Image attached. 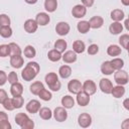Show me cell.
Instances as JSON below:
<instances>
[{
	"label": "cell",
	"instance_id": "cell-12",
	"mask_svg": "<svg viewBox=\"0 0 129 129\" xmlns=\"http://www.w3.org/2000/svg\"><path fill=\"white\" fill-rule=\"evenodd\" d=\"M35 21H36V23H37L38 25H40V26H45V25H47V24L49 23L50 18H49V16H48L47 13H45V12H40V13H37V15H36V17H35Z\"/></svg>",
	"mask_w": 129,
	"mask_h": 129
},
{
	"label": "cell",
	"instance_id": "cell-33",
	"mask_svg": "<svg viewBox=\"0 0 129 129\" xmlns=\"http://www.w3.org/2000/svg\"><path fill=\"white\" fill-rule=\"evenodd\" d=\"M67 46H68L67 41L63 40V39H57V40L54 42V48H55L56 50H58L60 53H61V52H64V50L67 49Z\"/></svg>",
	"mask_w": 129,
	"mask_h": 129
},
{
	"label": "cell",
	"instance_id": "cell-24",
	"mask_svg": "<svg viewBox=\"0 0 129 129\" xmlns=\"http://www.w3.org/2000/svg\"><path fill=\"white\" fill-rule=\"evenodd\" d=\"M111 94H112V96L114 98H121L125 94V88L123 86H121V85H117L116 87L112 88Z\"/></svg>",
	"mask_w": 129,
	"mask_h": 129
},
{
	"label": "cell",
	"instance_id": "cell-49",
	"mask_svg": "<svg viewBox=\"0 0 129 129\" xmlns=\"http://www.w3.org/2000/svg\"><path fill=\"white\" fill-rule=\"evenodd\" d=\"M7 97H8V96H7V93H6L3 89H0V104H2L3 101H4Z\"/></svg>",
	"mask_w": 129,
	"mask_h": 129
},
{
	"label": "cell",
	"instance_id": "cell-21",
	"mask_svg": "<svg viewBox=\"0 0 129 129\" xmlns=\"http://www.w3.org/2000/svg\"><path fill=\"white\" fill-rule=\"evenodd\" d=\"M122 30H123V25L118 21H114L109 26V31L112 34H119L122 32Z\"/></svg>",
	"mask_w": 129,
	"mask_h": 129
},
{
	"label": "cell",
	"instance_id": "cell-22",
	"mask_svg": "<svg viewBox=\"0 0 129 129\" xmlns=\"http://www.w3.org/2000/svg\"><path fill=\"white\" fill-rule=\"evenodd\" d=\"M61 105L66 109H71V108H73L75 106V100L73 99V97H71L69 95L63 96L61 98Z\"/></svg>",
	"mask_w": 129,
	"mask_h": 129
},
{
	"label": "cell",
	"instance_id": "cell-18",
	"mask_svg": "<svg viewBox=\"0 0 129 129\" xmlns=\"http://www.w3.org/2000/svg\"><path fill=\"white\" fill-rule=\"evenodd\" d=\"M10 93L13 97H16V96H20L22 93H23V87L20 83H14L11 85L10 87Z\"/></svg>",
	"mask_w": 129,
	"mask_h": 129
},
{
	"label": "cell",
	"instance_id": "cell-4",
	"mask_svg": "<svg viewBox=\"0 0 129 129\" xmlns=\"http://www.w3.org/2000/svg\"><path fill=\"white\" fill-rule=\"evenodd\" d=\"M53 117L57 122H63L68 118V112L64 107H56L53 111Z\"/></svg>",
	"mask_w": 129,
	"mask_h": 129
},
{
	"label": "cell",
	"instance_id": "cell-51",
	"mask_svg": "<svg viewBox=\"0 0 129 129\" xmlns=\"http://www.w3.org/2000/svg\"><path fill=\"white\" fill-rule=\"evenodd\" d=\"M4 120H8V115L5 112L0 111V122L1 121H4Z\"/></svg>",
	"mask_w": 129,
	"mask_h": 129
},
{
	"label": "cell",
	"instance_id": "cell-36",
	"mask_svg": "<svg viewBox=\"0 0 129 129\" xmlns=\"http://www.w3.org/2000/svg\"><path fill=\"white\" fill-rule=\"evenodd\" d=\"M112 67L114 70H121L123 67H124V60L122 58H119V57H116V58H113L112 60H110Z\"/></svg>",
	"mask_w": 129,
	"mask_h": 129
},
{
	"label": "cell",
	"instance_id": "cell-34",
	"mask_svg": "<svg viewBox=\"0 0 129 129\" xmlns=\"http://www.w3.org/2000/svg\"><path fill=\"white\" fill-rule=\"evenodd\" d=\"M0 35L3 38H9L12 35V29L9 26H0Z\"/></svg>",
	"mask_w": 129,
	"mask_h": 129
},
{
	"label": "cell",
	"instance_id": "cell-1",
	"mask_svg": "<svg viewBox=\"0 0 129 129\" xmlns=\"http://www.w3.org/2000/svg\"><path fill=\"white\" fill-rule=\"evenodd\" d=\"M39 70H40V67L36 61H29L25 66V68L22 70L21 77H22V79L24 81L30 82L37 76Z\"/></svg>",
	"mask_w": 129,
	"mask_h": 129
},
{
	"label": "cell",
	"instance_id": "cell-44",
	"mask_svg": "<svg viewBox=\"0 0 129 129\" xmlns=\"http://www.w3.org/2000/svg\"><path fill=\"white\" fill-rule=\"evenodd\" d=\"M7 80H8V82L12 85V84L18 82V76H17V74H16L15 72H10L9 75H8V77H7Z\"/></svg>",
	"mask_w": 129,
	"mask_h": 129
},
{
	"label": "cell",
	"instance_id": "cell-10",
	"mask_svg": "<svg viewBox=\"0 0 129 129\" xmlns=\"http://www.w3.org/2000/svg\"><path fill=\"white\" fill-rule=\"evenodd\" d=\"M55 32L58 35H60V36L67 35L70 32V25H69V23H67L64 21L58 22L56 24V26H55Z\"/></svg>",
	"mask_w": 129,
	"mask_h": 129
},
{
	"label": "cell",
	"instance_id": "cell-56",
	"mask_svg": "<svg viewBox=\"0 0 129 129\" xmlns=\"http://www.w3.org/2000/svg\"><path fill=\"white\" fill-rule=\"evenodd\" d=\"M125 27H126V29H127V30H129V26H128V19H126V20H125Z\"/></svg>",
	"mask_w": 129,
	"mask_h": 129
},
{
	"label": "cell",
	"instance_id": "cell-11",
	"mask_svg": "<svg viewBox=\"0 0 129 129\" xmlns=\"http://www.w3.org/2000/svg\"><path fill=\"white\" fill-rule=\"evenodd\" d=\"M77 102L80 106L85 107L90 103V95H88L86 92L81 91L77 94Z\"/></svg>",
	"mask_w": 129,
	"mask_h": 129
},
{
	"label": "cell",
	"instance_id": "cell-3",
	"mask_svg": "<svg viewBox=\"0 0 129 129\" xmlns=\"http://www.w3.org/2000/svg\"><path fill=\"white\" fill-rule=\"evenodd\" d=\"M114 80L115 82L117 83V85H121V86H124L128 83V73L126 71H123L122 69L121 70H118L115 74H114Z\"/></svg>",
	"mask_w": 129,
	"mask_h": 129
},
{
	"label": "cell",
	"instance_id": "cell-27",
	"mask_svg": "<svg viewBox=\"0 0 129 129\" xmlns=\"http://www.w3.org/2000/svg\"><path fill=\"white\" fill-rule=\"evenodd\" d=\"M44 88L43 84L41 82H34L30 85L29 87V90H30V93H32L33 95H38L39 92Z\"/></svg>",
	"mask_w": 129,
	"mask_h": 129
},
{
	"label": "cell",
	"instance_id": "cell-47",
	"mask_svg": "<svg viewBox=\"0 0 129 129\" xmlns=\"http://www.w3.org/2000/svg\"><path fill=\"white\" fill-rule=\"evenodd\" d=\"M11 127L12 126L8 120H4L0 122V129H11Z\"/></svg>",
	"mask_w": 129,
	"mask_h": 129
},
{
	"label": "cell",
	"instance_id": "cell-41",
	"mask_svg": "<svg viewBox=\"0 0 129 129\" xmlns=\"http://www.w3.org/2000/svg\"><path fill=\"white\" fill-rule=\"evenodd\" d=\"M10 54V48L8 44H1L0 45V56L6 57Z\"/></svg>",
	"mask_w": 129,
	"mask_h": 129
},
{
	"label": "cell",
	"instance_id": "cell-48",
	"mask_svg": "<svg viewBox=\"0 0 129 129\" xmlns=\"http://www.w3.org/2000/svg\"><path fill=\"white\" fill-rule=\"evenodd\" d=\"M6 82H7V75L5 74V72L0 71V86L5 85Z\"/></svg>",
	"mask_w": 129,
	"mask_h": 129
},
{
	"label": "cell",
	"instance_id": "cell-43",
	"mask_svg": "<svg viewBox=\"0 0 129 129\" xmlns=\"http://www.w3.org/2000/svg\"><path fill=\"white\" fill-rule=\"evenodd\" d=\"M10 18L6 14H0V26H9Z\"/></svg>",
	"mask_w": 129,
	"mask_h": 129
},
{
	"label": "cell",
	"instance_id": "cell-53",
	"mask_svg": "<svg viewBox=\"0 0 129 129\" xmlns=\"http://www.w3.org/2000/svg\"><path fill=\"white\" fill-rule=\"evenodd\" d=\"M123 106H124V108H125L126 110H129V99H128V98L124 100V102H123Z\"/></svg>",
	"mask_w": 129,
	"mask_h": 129
},
{
	"label": "cell",
	"instance_id": "cell-30",
	"mask_svg": "<svg viewBox=\"0 0 129 129\" xmlns=\"http://www.w3.org/2000/svg\"><path fill=\"white\" fill-rule=\"evenodd\" d=\"M47 57L50 61H58L61 58V53L54 48L47 52Z\"/></svg>",
	"mask_w": 129,
	"mask_h": 129
},
{
	"label": "cell",
	"instance_id": "cell-23",
	"mask_svg": "<svg viewBox=\"0 0 129 129\" xmlns=\"http://www.w3.org/2000/svg\"><path fill=\"white\" fill-rule=\"evenodd\" d=\"M124 17H125V14H124L123 10H121V9H114L111 12V19L113 21L120 22L122 19H124Z\"/></svg>",
	"mask_w": 129,
	"mask_h": 129
},
{
	"label": "cell",
	"instance_id": "cell-6",
	"mask_svg": "<svg viewBox=\"0 0 129 129\" xmlns=\"http://www.w3.org/2000/svg\"><path fill=\"white\" fill-rule=\"evenodd\" d=\"M99 88H100V90L103 93H105V94H111V91H112V88H113V84H112V82L109 79L103 78V79L100 80Z\"/></svg>",
	"mask_w": 129,
	"mask_h": 129
},
{
	"label": "cell",
	"instance_id": "cell-15",
	"mask_svg": "<svg viewBox=\"0 0 129 129\" xmlns=\"http://www.w3.org/2000/svg\"><path fill=\"white\" fill-rule=\"evenodd\" d=\"M37 27H38V24L36 23V21L34 19H27L24 22V29L28 33L35 32L37 30Z\"/></svg>",
	"mask_w": 129,
	"mask_h": 129
},
{
	"label": "cell",
	"instance_id": "cell-39",
	"mask_svg": "<svg viewBox=\"0 0 129 129\" xmlns=\"http://www.w3.org/2000/svg\"><path fill=\"white\" fill-rule=\"evenodd\" d=\"M38 96H39V98H40L41 100H43V101H49V100H51V98H52L51 93H50L48 90L44 89V88L39 92Z\"/></svg>",
	"mask_w": 129,
	"mask_h": 129
},
{
	"label": "cell",
	"instance_id": "cell-8",
	"mask_svg": "<svg viewBox=\"0 0 129 129\" xmlns=\"http://www.w3.org/2000/svg\"><path fill=\"white\" fill-rule=\"evenodd\" d=\"M87 13V7H85L83 4L75 5L72 9V14L76 18H83Z\"/></svg>",
	"mask_w": 129,
	"mask_h": 129
},
{
	"label": "cell",
	"instance_id": "cell-54",
	"mask_svg": "<svg viewBox=\"0 0 129 129\" xmlns=\"http://www.w3.org/2000/svg\"><path fill=\"white\" fill-rule=\"evenodd\" d=\"M26 3H28V4H35L36 2H37V0H24Z\"/></svg>",
	"mask_w": 129,
	"mask_h": 129
},
{
	"label": "cell",
	"instance_id": "cell-25",
	"mask_svg": "<svg viewBox=\"0 0 129 129\" xmlns=\"http://www.w3.org/2000/svg\"><path fill=\"white\" fill-rule=\"evenodd\" d=\"M38 114H39V117L43 120H49L51 117H52V112L49 108L47 107H43V108H40L39 111H38Z\"/></svg>",
	"mask_w": 129,
	"mask_h": 129
},
{
	"label": "cell",
	"instance_id": "cell-20",
	"mask_svg": "<svg viewBox=\"0 0 129 129\" xmlns=\"http://www.w3.org/2000/svg\"><path fill=\"white\" fill-rule=\"evenodd\" d=\"M121 52H122L121 47L119 45H116V44H111L107 48V53L110 56H118L121 54Z\"/></svg>",
	"mask_w": 129,
	"mask_h": 129
},
{
	"label": "cell",
	"instance_id": "cell-55",
	"mask_svg": "<svg viewBox=\"0 0 129 129\" xmlns=\"http://www.w3.org/2000/svg\"><path fill=\"white\" fill-rule=\"evenodd\" d=\"M121 2H122V4L124 6H128L129 5V0H121Z\"/></svg>",
	"mask_w": 129,
	"mask_h": 129
},
{
	"label": "cell",
	"instance_id": "cell-40",
	"mask_svg": "<svg viewBox=\"0 0 129 129\" xmlns=\"http://www.w3.org/2000/svg\"><path fill=\"white\" fill-rule=\"evenodd\" d=\"M119 43L121 46L125 49H128V43H129V35L128 34H122L119 37Z\"/></svg>",
	"mask_w": 129,
	"mask_h": 129
},
{
	"label": "cell",
	"instance_id": "cell-42",
	"mask_svg": "<svg viewBox=\"0 0 129 129\" xmlns=\"http://www.w3.org/2000/svg\"><path fill=\"white\" fill-rule=\"evenodd\" d=\"M2 105H3V107H4L6 110H8V111L14 110V106H13V103H12V99H10V98H8V97L3 101Z\"/></svg>",
	"mask_w": 129,
	"mask_h": 129
},
{
	"label": "cell",
	"instance_id": "cell-17",
	"mask_svg": "<svg viewBox=\"0 0 129 129\" xmlns=\"http://www.w3.org/2000/svg\"><path fill=\"white\" fill-rule=\"evenodd\" d=\"M23 57L21 55H11L10 57V64L14 69H20L23 66Z\"/></svg>",
	"mask_w": 129,
	"mask_h": 129
},
{
	"label": "cell",
	"instance_id": "cell-37",
	"mask_svg": "<svg viewBox=\"0 0 129 129\" xmlns=\"http://www.w3.org/2000/svg\"><path fill=\"white\" fill-rule=\"evenodd\" d=\"M23 53H24V55H25L26 57H28V58H32V57L35 56V54H36V50H35V48H34L32 45H27V46L24 48Z\"/></svg>",
	"mask_w": 129,
	"mask_h": 129
},
{
	"label": "cell",
	"instance_id": "cell-7",
	"mask_svg": "<svg viewBox=\"0 0 129 129\" xmlns=\"http://www.w3.org/2000/svg\"><path fill=\"white\" fill-rule=\"evenodd\" d=\"M68 90H69L70 93L77 95L79 92L82 91V84H81V82L79 80H77V79H74V80L70 81L69 84H68Z\"/></svg>",
	"mask_w": 129,
	"mask_h": 129
},
{
	"label": "cell",
	"instance_id": "cell-46",
	"mask_svg": "<svg viewBox=\"0 0 129 129\" xmlns=\"http://www.w3.org/2000/svg\"><path fill=\"white\" fill-rule=\"evenodd\" d=\"M33 127H34V122H33L30 118H29V119H28V120L21 126L22 129H32Z\"/></svg>",
	"mask_w": 129,
	"mask_h": 129
},
{
	"label": "cell",
	"instance_id": "cell-29",
	"mask_svg": "<svg viewBox=\"0 0 129 129\" xmlns=\"http://www.w3.org/2000/svg\"><path fill=\"white\" fill-rule=\"evenodd\" d=\"M85 43L82 41V40H75L74 43H73V50L76 52V53H82L85 51Z\"/></svg>",
	"mask_w": 129,
	"mask_h": 129
},
{
	"label": "cell",
	"instance_id": "cell-52",
	"mask_svg": "<svg viewBox=\"0 0 129 129\" xmlns=\"http://www.w3.org/2000/svg\"><path fill=\"white\" fill-rule=\"evenodd\" d=\"M121 127H122L123 129H129V119H125L124 122L122 123Z\"/></svg>",
	"mask_w": 129,
	"mask_h": 129
},
{
	"label": "cell",
	"instance_id": "cell-50",
	"mask_svg": "<svg viewBox=\"0 0 129 129\" xmlns=\"http://www.w3.org/2000/svg\"><path fill=\"white\" fill-rule=\"evenodd\" d=\"M82 3L85 7H92L94 4V0H82Z\"/></svg>",
	"mask_w": 129,
	"mask_h": 129
},
{
	"label": "cell",
	"instance_id": "cell-5",
	"mask_svg": "<svg viewBox=\"0 0 129 129\" xmlns=\"http://www.w3.org/2000/svg\"><path fill=\"white\" fill-rule=\"evenodd\" d=\"M82 90L84 92H86L88 95H94L97 91V86L96 84L92 81V80H87L85 81V83L82 85Z\"/></svg>",
	"mask_w": 129,
	"mask_h": 129
},
{
	"label": "cell",
	"instance_id": "cell-26",
	"mask_svg": "<svg viewBox=\"0 0 129 129\" xmlns=\"http://www.w3.org/2000/svg\"><path fill=\"white\" fill-rule=\"evenodd\" d=\"M58 74L60 76V78L62 79H68L71 75H72V69L70 66H67V64H63L59 68L58 70Z\"/></svg>",
	"mask_w": 129,
	"mask_h": 129
},
{
	"label": "cell",
	"instance_id": "cell-32",
	"mask_svg": "<svg viewBox=\"0 0 129 129\" xmlns=\"http://www.w3.org/2000/svg\"><path fill=\"white\" fill-rule=\"evenodd\" d=\"M28 119H29V117H28L25 113H18V114H16V116H15V123L21 127Z\"/></svg>",
	"mask_w": 129,
	"mask_h": 129
},
{
	"label": "cell",
	"instance_id": "cell-14",
	"mask_svg": "<svg viewBox=\"0 0 129 129\" xmlns=\"http://www.w3.org/2000/svg\"><path fill=\"white\" fill-rule=\"evenodd\" d=\"M89 24H90V27L91 28H94V29H97V28H100L103 26L104 24V19L103 17L99 16V15H96V16H93L90 20H89Z\"/></svg>",
	"mask_w": 129,
	"mask_h": 129
},
{
	"label": "cell",
	"instance_id": "cell-2",
	"mask_svg": "<svg viewBox=\"0 0 129 129\" xmlns=\"http://www.w3.org/2000/svg\"><path fill=\"white\" fill-rule=\"evenodd\" d=\"M44 81H45V83L47 84L48 88L51 91L56 92V91H58L60 89L61 85H60V82L58 81V77H57V75L55 73H48L45 76Z\"/></svg>",
	"mask_w": 129,
	"mask_h": 129
},
{
	"label": "cell",
	"instance_id": "cell-38",
	"mask_svg": "<svg viewBox=\"0 0 129 129\" xmlns=\"http://www.w3.org/2000/svg\"><path fill=\"white\" fill-rule=\"evenodd\" d=\"M12 103H13V106H14V109H19L23 106V103H24V99L23 97L20 96H16V97H13L12 98Z\"/></svg>",
	"mask_w": 129,
	"mask_h": 129
},
{
	"label": "cell",
	"instance_id": "cell-31",
	"mask_svg": "<svg viewBox=\"0 0 129 129\" xmlns=\"http://www.w3.org/2000/svg\"><path fill=\"white\" fill-rule=\"evenodd\" d=\"M77 28L79 30V32L81 33H87L89 30H90V24H89V21H86V20H82L80 22H78L77 24Z\"/></svg>",
	"mask_w": 129,
	"mask_h": 129
},
{
	"label": "cell",
	"instance_id": "cell-45",
	"mask_svg": "<svg viewBox=\"0 0 129 129\" xmlns=\"http://www.w3.org/2000/svg\"><path fill=\"white\" fill-rule=\"evenodd\" d=\"M88 53L89 54H91V55H94V54H97L98 53V51H99V46L97 45V44H91V45H89V47H88Z\"/></svg>",
	"mask_w": 129,
	"mask_h": 129
},
{
	"label": "cell",
	"instance_id": "cell-35",
	"mask_svg": "<svg viewBox=\"0 0 129 129\" xmlns=\"http://www.w3.org/2000/svg\"><path fill=\"white\" fill-rule=\"evenodd\" d=\"M8 45L10 48V55H21V48L19 47L18 44L11 42Z\"/></svg>",
	"mask_w": 129,
	"mask_h": 129
},
{
	"label": "cell",
	"instance_id": "cell-13",
	"mask_svg": "<svg viewBox=\"0 0 129 129\" xmlns=\"http://www.w3.org/2000/svg\"><path fill=\"white\" fill-rule=\"evenodd\" d=\"M40 109V103L37 100H31L26 105V111L30 114H35Z\"/></svg>",
	"mask_w": 129,
	"mask_h": 129
},
{
	"label": "cell",
	"instance_id": "cell-19",
	"mask_svg": "<svg viewBox=\"0 0 129 129\" xmlns=\"http://www.w3.org/2000/svg\"><path fill=\"white\" fill-rule=\"evenodd\" d=\"M114 69H113V67H112V64H111V62H110V60H106V61H104L102 64H101V72H102V74H104V75H107V76H109V75H112L113 73H114Z\"/></svg>",
	"mask_w": 129,
	"mask_h": 129
},
{
	"label": "cell",
	"instance_id": "cell-28",
	"mask_svg": "<svg viewBox=\"0 0 129 129\" xmlns=\"http://www.w3.org/2000/svg\"><path fill=\"white\" fill-rule=\"evenodd\" d=\"M44 8L48 12H54L57 8V1L56 0H45Z\"/></svg>",
	"mask_w": 129,
	"mask_h": 129
},
{
	"label": "cell",
	"instance_id": "cell-16",
	"mask_svg": "<svg viewBox=\"0 0 129 129\" xmlns=\"http://www.w3.org/2000/svg\"><path fill=\"white\" fill-rule=\"evenodd\" d=\"M61 58L66 63H73L77 60V53L74 50H68L61 55Z\"/></svg>",
	"mask_w": 129,
	"mask_h": 129
},
{
	"label": "cell",
	"instance_id": "cell-9",
	"mask_svg": "<svg viewBox=\"0 0 129 129\" xmlns=\"http://www.w3.org/2000/svg\"><path fill=\"white\" fill-rule=\"evenodd\" d=\"M78 123L82 128H87L92 124V117L88 113H82L78 118Z\"/></svg>",
	"mask_w": 129,
	"mask_h": 129
}]
</instances>
